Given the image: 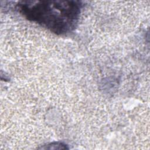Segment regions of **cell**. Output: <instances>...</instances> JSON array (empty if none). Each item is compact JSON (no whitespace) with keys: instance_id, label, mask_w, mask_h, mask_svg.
Returning <instances> with one entry per match:
<instances>
[{"instance_id":"1","label":"cell","mask_w":150,"mask_h":150,"mask_svg":"<svg viewBox=\"0 0 150 150\" xmlns=\"http://www.w3.org/2000/svg\"><path fill=\"white\" fill-rule=\"evenodd\" d=\"M82 6L78 1H23L16 9L26 19L62 35L75 28Z\"/></svg>"}]
</instances>
